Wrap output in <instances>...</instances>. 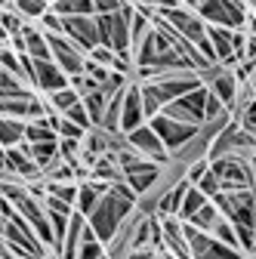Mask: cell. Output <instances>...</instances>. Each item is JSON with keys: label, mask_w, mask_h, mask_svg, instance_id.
Returning a JSON list of instances; mask_svg holds the SVG:
<instances>
[{"label": "cell", "mask_w": 256, "mask_h": 259, "mask_svg": "<svg viewBox=\"0 0 256 259\" xmlns=\"http://www.w3.org/2000/svg\"><path fill=\"white\" fill-rule=\"evenodd\" d=\"M247 259H256V256H247Z\"/></svg>", "instance_id": "d6a6232c"}, {"label": "cell", "mask_w": 256, "mask_h": 259, "mask_svg": "<svg viewBox=\"0 0 256 259\" xmlns=\"http://www.w3.org/2000/svg\"><path fill=\"white\" fill-rule=\"evenodd\" d=\"M126 148H133L139 157H145V160H154V164H161V167H167L170 164V151L164 148V142L157 139V133L148 126V123H142L139 130H133L130 136H126Z\"/></svg>", "instance_id": "52a82bcc"}, {"label": "cell", "mask_w": 256, "mask_h": 259, "mask_svg": "<svg viewBox=\"0 0 256 259\" xmlns=\"http://www.w3.org/2000/svg\"><path fill=\"white\" fill-rule=\"evenodd\" d=\"M10 10H13L25 25H37V22L50 13V4H47V0H16V4H10Z\"/></svg>", "instance_id": "9a60e30c"}, {"label": "cell", "mask_w": 256, "mask_h": 259, "mask_svg": "<svg viewBox=\"0 0 256 259\" xmlns=\"http://www.w3.org/2000/svg\"><path fill=\"white\" fill-rule=\"evenodd\" d=\"M244 34H247V37H256V16H250V13H247V25H244Z\"/></svg>", "instance_id": "f1b7e54d"}, {"label": "cell", "mask_w": 256, "mask_h": 259, "mask_svg": "<svg viewBox=\"0 0 256 259\" xmlns=\"http://www.w3.org/2000/svg\"><path fill=\"white\" fill-rule=\"evenodd\" d=\"M22 40H25V56L28 59H34V62H50L53 59L50 40H47V34L37 25H25L22 28Z\"/></svg>", "instance_id": "5bb4252c"}, {"label": "cell", "mask_w": 256, "mask_h": 259, "mask_svg": "<svg viewBox=\"0 0 256 259\" xmlns=\"http://www.w3.org/2000/svg\"><path fill=\"white\" fill-rule=\"evenodd\" d=\"M87 59H90V62H96V65H102V68H108V71H114V62H117V56H114L108 47H96Z\"/></svg>", "instance_id": "4316f807"}, {"label": "cell", "mask_w": 256, "mask_h": 259, "mask_svg": "<svg viewBox=\"0 0 256 259\" xmlns=\"http://www.w3.org/2000/svg\"><path fill=\"white\" fill-rule=\"evenodd\" d=\"M198 77H201V83L216 96V99L226 105V111H229V114H235V111H238V105H241V83H238L235 71L219 68V65H216V68L201 71Z\"/></svg>", "instance_id": "5b68a950"}, {"label": "cell", "mask_w": 256, "mask_h": 259, "mask_svg": "<svg viewBox=\"0 0 256 259\" xmlns=\"http://www.w3.org/2000/svg\"><path fill=\"white\" fill-rule=\"evenodd\" d=\"M47 99V105H50V111H56V114H68L74 105H80V96L71 90V87H65V90H59V93H53V96H44Z\"/></svg>", "instance_id": "ffe728a7"}, {"label": "cell", "mask_w": 256, "mask_h": 259, "mask_svg": "<svg viewBox=\"0 0 256 259\" xmlns=\"http://www.w3.org/2000/svg\"><path fill=\"white\" fill-rule=\"evenodd\" d=\"M4 232H7V216L0 213V238H4Z\"/></svg>", "instance_id": "f546056e"}, {"label": "cell", "mask_w": 256, "mask_h": 259, "mask_svg": "<svg viewBox=\"0 0 256 259\" xmlns=\"http://www.w3.org/2000/svg\"><path fill=\"white\" fill-rule=\"evenodd\" d=\"M22 142H25V123L0 117V148H16Z\"/></svg>", "instance_id": "ac0fdd59"}, {"label": "cell", "mask_w": 256, "mask_h": 259, "mask_svg": "<svg viewBox=\"0 0 256 259\" xmlns=\"http://www.w3.org/2000/svg\"><path fill=\"white\" fill-rule=\"evenodd\" d=\"M50 10H53L59 19H80V16H96L93 0H56V4H50Z\"/></svg>", "instance_id": "2e32d148"}, {"label": "cell", "mask_w": 256, "mask_h": 259, "mask_svg": "<svg viewBox=\"0 0 256 259\" xmlns=\"http://www.w3.org/2000/svg\"><path fill=\"white\" fill-rule=\"evenodd\" d=\"M148 126L157 133V139L164 142V148L170 151V157H179V154H182L191 142L198 139V133H201V126L179 123V120H173V117H167V114L151 117V120H148Z\"/></svg>", "instance_id": "3957f363"}, {"label": "cell", "mask_w": 256, "mask_h": 259, "mask_svg": "<svg viewBox=\"0 0 256 259\" xmlns=\"http://www.w3.org/2000/svg\"><path fill=\"white\" fill-rule=\"evenodd\" d=\"M93 7H96V16H114L120 13V0H93Z\"/></svg>", "instance_id": "83f0119b"}, {"label": "cell", "mask_w": 256, "mask_h": 259, "mask_svg": "<svg viewBox=\"0 0 256 259\" xmlns=\"http://www.w3.org/2000/svg\"><path fill=\"white\" fill-rule=\"evenodd\" d=\"M133 213H136L133 201H126V198H120V194L108 191V194H102V201L96 204V210L87 216V225H90V232L108 247L114 241V235L120 232V225L130 219Z\"/></svg>", "instance_id": "6da1fadb"}, {"label": "cell", "mask_w": 256, "mask_h": 259, "mask_svg": "<svg viewBox=\"0 0 256 259\" xmlns=\"http://www.w3.org/2000/svg\"><path fill=\"white\" fill-rule=\"evenodd\" d=\"M25 142L28 145H44V142H59V136L47 126V120H34V123H25Z\"/></svg>", "instance_id": "7402d4cb"}, {"label": "cell", "mask_w": 256, "mask_h": 259, "mask_svg": "<svg viewBox=\"0 0 256 259\" xmlns=\"http://www.w3.org/2000/svg\"><path fill=\"white\" fill-rule=\"evenodd\" d=\"M80 102H83V108H87V114H90V120H93V130H96V126H102V117H105V111H108L111 96H108L105 90H96V93L83 96Z\"/></svg>", "instance_id": "e0dca14e"}, {"label": "cell", "mask_w": 256, "mask_h": 259, "mask_svg": "<svg viewBox=\"0 0 256 259\" xmlns=\"http://www.w3.org/2000/svg\"><path fill=\"white\" fill-rule=\"evenodd\" d=\"M247 13H250V16H256V4H247Z\"/></svg>", "instance_id": "4dcf8cb0"}, {"label": "cell", "mask_w": 256, "mask_h": 259, "mask_svg": "<svg viewBox=\"0 0 256 259\" xmlns=\"http://www.w3.org/2000/svg\"><path fill=\"white\" fill-rule=\"evenodd\" d=\"M210 170L216 173L222 191H247L253 188V167L247 157H238V154H229V157H219V160H210Z\"/></svg>", "instance_id": "277c9868"}, {"label": "cell", "mask_w": 256, "mask_h": 259, "mask_svg": "<svg viewBox=\"0 0 256 259\" xmlns=\"http://www.w3.org/2000/svg\"><path fill=\"white\" fill-rule=\"evenodd\" d=\"M238 123H241V130L244 133H256V99L253 96H247V99L238 105Z\"/></svg>", "instance_id": "cb8c5ba5"}, {"label": "cell", "mask_w": 256, "mask_h": 259, "mask_svg": "<svg viewBox=\"0 0 256 259\" xmlns=\"http://www.w3.org/2000/svg\"><path fill=\"white\" fill-rule=\"evenodd\" d=\"M207 204H210V201L204 198V194H201L195 185H191V188H188V194L182 198V207H179V219H182V222H188L191 216H195L201 207H207Z\"/></svg>", "instance_id": "603a6c76"}, {"label": "cell", "mask_w": 256, "mask_h": 259, "mask_svg": "<svg viewBox=\"0 0 256 259\" xmlns=\"http://www.w3.org/2000/svg\"><path fill=\"white\" fill-rule=\"evenodd\" d=\"M219 219H222V213H219V207L210 201L207 207H201L195 216L188 219V225H191V229H198V232H204V235H210V232L216 229V222H219Z\"/></svg>", "instance_id": "d6986e66"}, {"label": "cell", "mask_w": 256, "mask_h": 259, "mask_svg": "<svg viewBox=\"0 0 256 259\" xmlns=\"http://www.w3.org/2000/svg\"><path fill=\"white\" fill-rule=\"evenodd\" d=\"M201 16L207 28H226V31H244L247 25V4L241 0H198L188 4Z\"/></svg>", "instance_id": "7a4b0ae2"}, {"label": "cell", "mask_w": 256, "mask_h": 259, "mask_svg": "<svg viewBox=\"0 0 256 259\" xmlns=\"http://www.w3.org/2000/svg\"><path fill=\"white\" fill-rule=\"evenodd\" d=\"M142 123H148L145 108H142V96H139V83H130L123 90V108H120V136H130L133 130H139Z\"/></svg>", "instance_id": "30bf717a"}, {"label": "cell", "mask_w": 256, "mask_h": 259, "mask_svg": "<svg viewBox=\"0 0 256 259\" xmlns=\"http://www.w3.org/2000/svg\"><path fill=\"white\" fill-rule=\"evenodd\" d=\"M210 238H216L219 244H226V247L241 250V247H238V235H235V225H232L229 219H219V222H216V229L210 232Z\"/></svg>", "instance_id": "d4e9b609"}, {"label": "cell", "mask_w": 256, "mask_h": 259, "mask_svg": "<svg viewBox=\"0 0 256 259\" xmlns=\"http://www.w3.org/2000/svg\"><path fill=\"white\" fill-rule=\"evenodd\" d=\"M7 173H13V176H19L22 182H31V179H40L44 173H40V167L31 160V154H28V148H25V142L22 145H16V148H7Z\"/></svg>", "instance_id": "7c38bea8"}, {"label": "cell", "mask_w": 256, "mask_h": 259, "mask_svg": "<svg viewBox=\"0 0 256 259\" xmlns=\"http://www.w3.org/2000/svg\"><path fill=\"white\" fill-rule=\"evenodd\" d=\"M207 99H210V90H207V87H198V90L185 93L182 99L170 102L161 114H167V117H173V120H179V123H188V126H204Z\"/></svg>", "instance_id": "8992f818"}, {"label": "cell", "mask_w": 256, "mask_h": 259, "mask_svg": "<svg viewBox=\"0 0 256 259\" xmlns=\"http://www.w3.org/2000/svg\"><path fill=\"white\" fill-rule=\"evenodd\" d=\"M83 56H90L99 47V31H96V16H80V19H65V31H62Z\"/></svg>", "instance_id": "9c48e42d"}, {"label": "cell", "mask_w": 256, "mask_h": 259, "mask_svg": "<svg viewBox=\"0 0 256 259\" xmlns=\"http://www.w3.org/2000/svg\"><path fill=\"white\" fill-rule=\"evenodd\" d=\"M50 40V53H53V62L59 65L62 71H65V77H77L83 74V65H87V56L65 37V34H47Z\"/></svg>", "instance_id": "ba28073f"}, {"label": "cell", "mask_w": 256, "mask_h": 259, "mask_svg": "<svg viewBox=\"0 0 256 259\" xmlns=\"http://www.w3.org/2000/svg\"><path fill=\"white\" fill-rule=\"evenodd\" d=\"M188 179H179V182H173L167 191H161V198H157V210H154V216H161V219H167V216H176L179 219V207H182V198L188 194Z\"/></svg>", "instance_id": "4fadbf2b"}, {"label": "cell", "mask_w": 256, "mask_h": 259, "mask_svg": "<svg viewBox=\"0 0 256 259\" xmlns=\"http://www.w3.org/2000/svg\"><path fill=\"white\" fill-rule=\"evenodd\" d=\"M77 259H108V253H105V244H102L99 238H96V235L90 232V225H87V232H83V238H80Z\"/></svg>", "instance_id": "44dd1931"}, {"label": "cell", "mask_w": 256, "mask_h": 259, "mask_svg": "<svg viewBox=\"0 0 256 259\" xmlns=\"http://www.w3.org/2000/svg\"><path fill=\"white\" fill-rule=\"evenodd\" d=\"M71 87V80L65 77V71L50 59V62H34V80H31V90L34 93H44V96H53L59 90Z\"/></svg>", "instance_id": "8fae6325"}, {"label": "cell", "mask_w": 256, "mask_h": 259, "mask_svg": "<svg viewBox=\"0 0 256 259\" xmlns=\"http://www.w3.org/2000/svg\"><path fill=\"white\" fill-rule=\"evenodd\" d=\"M37 28L44 31V34H62V31H65V19H59V16L50 10V13L37 22Z\"/></svg>", "instance_id": "484cf974"}, {"label": "cell", "mask_w": 256, "mask_h": 259, "mask_svg": "<svg viewBox=\"0 0 256 259\" xmlns=\"http://www.w3.org/2000/svg\"><path fill=\"white\" fill-rule=\"evenodd\" d=\"M25 259H34V256H25Z\"/></svg>", "instance_id": "1f68e13d"}]
</instances>
